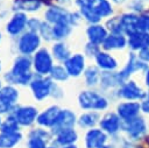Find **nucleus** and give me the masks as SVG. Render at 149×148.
<instances>
[{"instance_id":"4c0bfd02","label":"nucleus","mask_w":149,"mask_h":148,"mask_svg":"<svg viewBox=\"0 0 149 148\" xmlns=\"http://www.w3.org/2000/svg\"><path fill=\"white\" fill-rule=\"evenodd\" d=\"M112 143L115 146V148H134L136 145L134 141L129 140L127 136L120 135V134L112 138Z\"/></svg>"},{"instance_id":"6ab92c4d","label":"nucleus","mask_w":149,"mask_h":148,"mask_svg":"<svg viewBox=\"0 0 149 148\" xmlns=\"http://www.w3.org/2000/svg\"><path fill=\"white\" fill-rule=\"evenodd\" d=\"M28 17L27 14L23 12H16L14 13V15L12 16V19L8 21L7 26H6V30L9 35L12 36H16L19 35L28 24Z\"/></svg>"},{"instance_id":"393cba45","label":"nucleus","mask_w":149,"mask_h":148,"mask_svg":"<svg viewBox=\"0 0 149 148\" xmlns=\"http://www.w3.org/2000/svg\"><path fill=\"white\" fill-rule=\"evenodd\" d=\"M100 113L95 111H87L81 113L77 119V126L83 129H91L93 127H98L100 121Z\"/></svg>"},{"instance_id":"f8f14e48","label":"nucleus","mask_w":149,"mask_h":148,"mask_svg":"<svg viewBox=\"0 0 149 148\" xmlns=\"http://www.w3.org/2000/svg\"><path fill=\"white\" fill-rule=\"evenodd\" d=\"M52 79L50 77H37L34 78L30 82V89L33 92V96L36 100L41 101L43 99H45L47 97H49L51 94V89H52Z\"/></svg>"},{"instance_id":"4d7b16f0","label":"nucleus","mask_w":149,"mask_h":148,"mask_svg":"<svg viewBox=\"0 0 149 148\" xmlns=\"http://www.w3.org/2000/svg\"><path fill=\"white\" fill-rule=\"evenodd\" d=\"M2 121H3V120L1 119V115H0V128H1V125H2Z\"/></svg>"},{"instance_id":"39448f33","label":"nucleus","mask_w":149,"mask_h":148,"mask_svg":"<svg viewBox=\"0 0 149 148\" xmlns=\"http://www.w3.org/2000/svg\"><path fill=\"white\" fill-rule=\"evenodd\" d=\"M122 133L125 136H127L135 143L141 142L143 138L149 133V126L146 118L141 114L135 119L125 121L122 124Z\"/></svg>"},{"instance_id":"5fc2aeb1","label":"nucleus","mask_w":149,"mask_h":148,"mask_svg":"<svg viewBox=\"0 0 149 148\" xmlns=\"http://www.w3.org/2000/svg\"><path fill=\"white\" fill-rule=\"evenodd\" d=\"M61 148H78V146L76 143V145H70V146H65V147H61Z\"/></svg>"},{"instance_id":"473e14b6","label":"nucleus","mask_w":149,"mask_h":148,"mask_svg":"<svg viewBox=\"0 0 149 148\" xmlns=\"http://www.w3.org/2000/svg\"><path fill=\"white\" fill-rule=\"evenodd\" d=\"M128 8L136 14H149V0H130Z\"/></svg>"},{"instance_id":"3c124183","label":"nucleus","mask_w":149,"mask_h":148,"mask_svg":"<svg viewBox=\"0 0 149 148\" xmlns=\"http://www.w3.org/2000/svg\"><path fill=\"white\" fill-rule=\"evenodd\" d=\"M111 1L114 2V3H116V5H122V3L127 2V0H111Z\"/></svg>"},{"instance_id":"dca6fc26","label":"nucleus","mask_w":149,"mask_h":148,"mask_svg":"<svg viewBox=\"0 0 149 148\" xmlns=\"http://www.w3.org/2000/svg\"><path fill=\"white\" fill-rule=\"evenodd\" d=\"M64 66L69 73L70 77L77 78L81 75H84V71L86 70V59H85V55L83 54H73L71 55L65 62H64Z\"/></svg>"},{"instance_id":"603ef678","label":"nucleus","mask_w":149,"mask_h":148,"mask_svg":"<svg viewBox=\"0 0 149 148\" xmlns=\"http://www.w3.org/2000/svg\"><path fill=\"white\" fill-rule=\"evenodd\" d=\"M134 148H148V147H147L146 145H143L142 142H137V143L135 145V147H134Z\"/></svg>"},{"instance_id":"a878e982","label":"nucleus","mask_w":149,"mask_h":148,"mask_svg":"<svg viewBox=\"0 0 149 148\" xmlns=\"http://www.w3.org/2000/svg\"><path fill=\"white\" fill-rule=\"evenodd\" d=\"M137 17H139V14L130 12V10L120 15L121 26L123 29V34L126 36L137 31Z\"/></svg>"},{"instance_id":"2eb2a0df","label":"nucleus","mask_w":149,"mask_h":148,"mask_svg":"<svg viewBox=\"0 0 149 148\" xmlns=\"http://www.w3.org/2000/svg\"><path fill=\"white\" fill-rule=\"evenodd\" d=\"M115 112L118 113V115L123 122L135 119L136 117L142 114L140 101H127V100L119 103L116 105Z\"/></svg>"},{"instance_id":"de8ad7c7","label":"nucleus","mask_w":149,"mask_h":148,"mask_svg":"<svg viewBox=\"0 0 149 148\" xmlns=\"http://www.w3.org/2000/svg\"><path fill=\"white\" fill-rule=\"evenodd\" d=\"M143 83H144V86L149 90V68L143 72Z\"/></svg>"},{"instance_id":"58836bf2","label":"nucleus","mask_w":149,"mask_h":148,"mask_svg":"<svg viewBox=\"0 0 149 148\" xmlns=\"http://www.w3.org/2000/svg\"><path fill=\"white\" fill-rule=\"evenodd\" d=\"M137 31L149 34V14H139L137 17Z\"/></svg>"},{"instance_id":"bf43d9fd","label":"nucleus","mask_w":149,"mask_h":148,"mask_svg":"<svg viewBox=\"0 0 149 148\" xmlns=\"http://www.w3.org/2000/svg\"><path fill=\"white\" fill-rule=\"evenodd\" d=\"M0 71H1V61H0Z\"/></svg>"},{"instance_id":"1a4fd4ad","label":"nucleus","mask_w":149,"mask_h":148,"mask_svg":"<svg viewBox=\"0 0 149 148\" xmlns=\"http://www.w3.org/2000/svg\"><path fill=\"white\" fill-rule=\"evenodd\" d=\"M33 68L38 76H47L50 73L51 69L54 68V62H52V55L49 52L48 49L42 48L34 54Z\"/></svg>"},{"instance_id":"5701e85b","label":"nucleus","mask_w":149,"mask_h":148,"mask_svg":"<svg viewBox=\"0 0 149 148\" xmlns=\"http://www.w3.org/2000/svg\"><path fill=\"white\" fill-rule=\"evenodd\" d=\"M102 50L105 51H113V50H123L127 48V36L126 35H118V34H108L104 43L101 44Z\"/></svg>"},{"instance_id":"4be33fe9","label":"nucleus","mask_w":149,"mask_h":148,"mask_svg":"<svg viewBox=\"0 0 149 148\" xmlns=\"http://www.w3.org/2000/svg\"><path fill=\"white\" fill-rule=\"evenodd\" d=\"M146 47H149V34L135 31L127 36V48L132 52H139Z\"/></svg>"},{"instance_id":"6e6d98bb","label":"nucleus","mask_w":149,"mask_h":148,"mask_svg":"<svg viewBox=\"0 0 149 148\" xmlns=\"http://www.w3.org/2000/svg\"><path fill=\"white\" fill-rule=\"evenodd\" d=\"M47 148H59V147H57V146H55V145H52V143H50Z\"/></svg>"},{"instance_id":"e433bc0d","label":"nucleus","mask_w":149,"mask_h":148,"mask_svg":"<svg viewBox=\"0 0 149 148\" xmlns=\"http://www.w3.org/2000/svg\"><path fill=\"white\" fill-rule=\"evenodd\" d=\"M51 142L47 139L36 136V135H28L27 140V148H47Z\"/></svg>"},{"instance_id":"f03ea898","label":"nucleus","mask_w":149,"mask_h":148,"mask_svg":"<svg viewBox=\"0 0 149 148\" xmlns=\"http://www.w3.org/2000/svg\"><path fill=\"white\" fill-rule=\"evenodd\" d=\"M33 61L29 56L21 55L15 58L13 68L5 75V80L9 85H27L33 80Z\"/></svg>"},{"instance_id":"13d9d810","label":"nucleus","mask_w":149,"mask_h":148,"mask_svg":"<svg viewBox=\"0 0 149 148\" xmlns=\"http://www.w3.org/2000/svg\"><path fill=\"white\" fill-rule=\"evenodd\" d=\"M1 89H2V85H1V80H0V91H1Z\"/></svg>"},{"instance_id":"aec40b11","label":"nucleus","mask_w":149,"mask_h":148,"mask_svg":"<svg viewBox=\"0 0 149 148\" xmlns=\"http://www.w3.org/2000/svg\"><path fill=\"white\" fill-rule=\"evenodd\" d=\"M108 34H109L108 30L101 23L88 24V27L86 28V36H87L88 42L98 44V45H101L104 43V41L108 36Z\"/></svg>"},{"instance_id":"37998d69","label":"nucleus","mask_w":149,"mask_h":148,"mask_svg":"<svg viewBox=\"0 0 149 148\" xmlns=\"http://www.w3.org/2000/svg\"><path fill=\"white\" fill-rule=\"evenodd\" d=\"M136 55H137V57L143 63H146V64L149 65V47H146V48L141 49L139 52H136Z\"/></svg>"},{"instance_id":"ea45409f","label":"nucleus","mask_w":149,"mask_h":148,"mask_svg":"<svg viewBox=\"0 0 149 148\" xmlns=\"http://www.w3.org/2000/svg\"><path fill=\"white\" fill-rule=\"evenodd\" d=\"M40 36H42L44 40L47 41H51L54 40V35H52V26L50 23H48L47 21L45 22H42V26L40 28V31H38Z\"/></svg>"},{"instance_id":"c9c22d12","label":"nucleus","mask_w":149,"mask_h":148,"mask_svg":"<svg viewBox=\"0 0 149 148\" xmlns=\"http://www.w3.org/2000/svg\"><path fill=\"white\" fill-rule=\"evenodd\" d=\"M20 127L21 126L19 125V122L16 121V119L12 114H8V117L2 121L0 132H5V133H8V132H17V131H20Z\"/></svg>"},{"instance_id":"f3484780","label":"nucleus","mask_w":149,"mask_h":148,"mask_svg":"<svg viewBox=\"0 0 149 148\" xmlns=\"http://www.w3.org/2000/svg\"><path fill=\"white\" fill-rule=\"evenodd\" d=\"M61 111H62V108H59V106H57V105L49 106L43 112L38 113V117L36 119V122L41 127L51 129V127L55 125V122H56V120H57Z\"/></svg>"},{"instance_id":"f704fd0d","label":"nucleus","mask_w":149,"mask_h":148,"mask_svg":"<svg viewBox=\"0 0 149 148\" xmlns=\"http://www.w3.org/2000/svg\"><path fill=\"white\" fill-rule=\"evenodd\" d=\"M49 76L55 82H65L70 77L64 65H54Z\"/></svg>"},{"instance_id":"2f4dec72","label":"nucleus","mask_w":149,"mask_h":148,"mask_svg":"<svg viewBox=\"0 0 149 148\" xmlns=\"http://www.w3.org/2000/svg\"><path fill=\"white\" fill-rule=\"evenodd\" d=\"M106 29L108 30L109 34H118V35H125L123 29L121 26V20L120 16H111L107 19L105 23Z\"/></svg>"},{"instance_id":"ddd939ff","label":"nucleus","mask_w":149,"mask_h":148,"mask_svg":"<svg viewBox=\"0 0 149 148\" xmlns=\"http://www.w3.org/2000/svg\"><path fill=\"white\" fill-rule=\"evenodd\" d=\"M77 119H78V117L76 115V113L73 111L68 110V108L62 110L57 120H56V122H55V125L50 129L52 136L55 134H57L58 132H61V131L69 129V128H74L77 126Z\"/></svg>"},{"instance_id":"c756f323","label":"nucleus","mask_w":149,"mask_h":148,"mask_svg":"<svg viewBox=\"0 0 149 148\" xmlns=\"http://www.w3.org/2000/svg\"><path fill=\"white\" fill-rule=\"evenodd\" d=\"M19 99V91L13 86V85H6L2 86L0 91V100L3 103L10 105V106H16V101Z\"/></svg>"},{"instance_id":"9b49d317","label":"nucleus","mask_w":149,"mask_h":148,"mask_svg":"<svg viewBox=\"0 0 149 148\" xmlns=\"http://www.w3.org/2000/svg\"><path fill=\"white\" fill-rule=\"evenodd\" d=\"M9 114H12L16 119V121L19 122L21 127L31 126L38 117V112L36 107L29 106V105L28 106H15V108Z\"/></svg>"},{"instance_id":"412c9836","label":"nucleus","mask_w":149,"mask_h":148,"mask_svg":"<svg viewBox=\"0 0 149 148\" xmlns=\"http://www.w3.org/2000/svg\"><path fill=\"white\" fill-rule=\"evenodd\" d=\"M95 65L101 70V71H116L119 66V62L116 58L111 55V52L100 50L99 54L94 57Z\"/></svg>"},{"instance_id":"49530a36","label":"nucleus","mask_w":149,"mask_h":148,"mask_svg":"<svg viewBox=\"0 0 149 148\" xmlns=\"http://www.w3.org/2000/svg\"><path fill=\"white\" fill-rule=\"evenodd\" d=\"M14 108H15V106H10V105L3 103L2 100H0V115L1 114H5V113H8L9 114Z\"/></svg>"},{"instance_id":"4468645a","label":"nucleus","mask_w":149,"mask_h":148,"mask_svg":"<svg viewBox=\"0 0 149 148\" xmlns=\"http://www.w3.org/2000/svg\"><path fill=\"white\" fill-rule=\"evenodd\" d=\"M108 139L109 136L100 127H93L85 132L84 147L85 148H99L108 143Z\"/></svg>"},{"instance_id":"9d476101","label":"nucleus","mask_w":149,"mask_h":148,"mask_svg":"<svg viewBox=\"0 0 149 148\" xmlns=\"http://www.w3.org/2000/svg\"><path fill=\"white\" fill-rule=\"evenodd\" d=\"M41 44V37L38 33L27 31L22 34L17 42V48L21 55L29 56L31 54H35Z\"/></svg>"},{"instance_id":"09e8293b","label":"nucleus","mask_w":149,"mask_h":148,"mask_svg":"<svg viewBox=\"0 0 149 148\" xmlns=\"http://www.w3.org/2000/svg\"><path fill=\"white\" fill-rule=\"evenodd\" d=\"M141 142H142L143 145H146V146L149 148V133H148V134H147V135L143 138V140H142Z\"/></svg>"},{"instance_id":"423d86ee","label":"nucleus","mask_w":149,"mask_h":148,"mask_svg":"<svg viewBox=\"0 0 149 148\" xmlns=\"http://www.w3.org/2000/svg\"><path fill=\"white\" fill-rule=\"evenodd\" d=\"M113 93L118 99L127 101H141L147 96V91L133 79H129L120 85Z\"/></svg>"},{"instance_id":"7ed1b4c3","label":"nucleus","mask_w":149,"mask_h":148,"mask_svg":"<svg viewBox=\"0 0 149 148\" xmlns=\"http://www.w3.org/2000/svg\"><path fill=\"white\" fill-rule=\"evenodd\" d=\"M45 21L51 26L55 24H70L76 27L83 19L79 12H69L61 6H50L44 13Z\"/></svg>"},{"instance_id":"7c9ffc66","label":"nucleus","mask_w":149,"mask_h":148,"mask_svg":"<svg viewBox=\"0 0 149 148\" xmlns=\"http://www.w3.org/2000/svg\"><path fill=\"white\" fill-rule=\"evenodd\" d=\"M41 2L36 1V0H14V9L16 12H35L37 9H40L41 7Z\"/></svg>"},{"instance_id":"a19ab883","label":"nucleus","mask_w":149,"mask_h":148,"mask_svg":"<svg viewBox=\"0 0 149 148\" xmlns=\"http://www.w3.org/2000/svg\"><path fill=\"white\" fill-rule=\"evenodd\" d=\"M100 50H101V49H100V45L94 44V43H91V42H88V41H87V43H86V45H85V48H84L85 55L88 56V57H93V58L99 54Z\"/></svg>"},{"instance_id":"8fccbe9b","label":"nucleus","mask_w":149,"mask_h":148,"mask_svg":"<svg viewBox=\"0 0 149 148\" xmlns=\"http://www.w3.org/2000/svg\"><path fill=\"white\" fill-rule=\"evenodd\" d=\"M99 148H115V146H114L112 142H111V143L108 142V143H106V145H104V146H101V147H99Z\"/></svg>"},{"instance_id":"a18cd8bd","label":"nucleus","mask_w":149,"mask_h":148,"mask_svg":"<svg viewBox=\"0 0 149 148\" xmlns=\"http://www.w3.org/2000/svg\"><path fill=\"white\" fill-rule=\"evenodd\" d=\"M50 96H52L55 99H59V98H62V97L64 96V92H63V90H62L61 86H58L56 83H54V84H52V89H51V94H50Z\"/></svg>"},{"instance_id":"72a5a7b5","label":"nucleus","mask_w":149,"mask_h":148,"mask_svg":"<svg viewBox=\"0 0 149 148\" xmlns=\"http://www.w3.org/2000/svg\"><path fill=\"white\" fill-rule=\"evenodd\" d=\"M72 31V26L70 24H55L52 26V35L54 40L62 41L66 38Z\"/></svg>"},{"instance_id":"0eeeda50","label":"nucleus","mask_w":149,"mask_h":148,"mask_svg":"<svg viewBox=\"0 0 149 148\" xmlns=\"http://www.w3.org/2000/svg\"><path fill=\"white\" fill-rule=\"evenodd\" d=\"M149 68L148 64L143 63L136 55V52H132L129 51L128 54V58L126 64L118 71V77L121 82V85L123 83H126L127 80L130 79V77L135 73V72H144L147 69Z\"/></svg>"},{"instance_id":"79ce46f5","label":"nucleus","mask_w":149,"mask_h":148,"mask_svg":"<svg viewBox=\"0 0 149 148\" xmlns=\"http://www.w3.org/2000/svg\"><path fill=\"white\" fill-rule=\"evenodd\" d=\"M41 26H42V22H41L38 19H29V20H28V24H27V27H28L29 31L38 33Z\"/></svg>"},{"instance_id":"c03bdc74","label":"nucleus","mask_w":149,"mask_h":148,"mask_svg":"<svg viewBox=\"0 0 149 148\" xmlns=\"http://www.w3.org/2000/svg\"><path fill=\"white\" fill-rule=\"evenodd\" d=\"M140 105H141V112H142V114L149 115V90L147 91L146 98L140 101Z\"/></svg>"},{"instance_id":"bb28decb","label":"nucleus","mask_w":149,"mask_h":148,"mask_svg":"<svg viewBox=\"0 0 149 148\" xmlns=\"http://www.w3.org/2000/svg\"><path fill=\"white\" fill-rule=\"evenodd\" d=\"M22 140V133L17 132H0V148H14Z\"/></svg>"},{"instance_id":"f257e3e1","label":"nucleus","mask_w":149,"mask_h":148,"mask_svg":"<svg viewBox=\"0 0 149 148\" xmlns=\"http://www.w3.org/2000/svg\"><path fill=\"white\" fill-rule=\"evenodd\" d=\"M78 12L90 24L100 23L102 19L113 16L114 9L111 0H76Z\"/></svg>"},{"instance_id":"864d4df0","label":"nucleus","mask_w":149,"mask_h":148,"mask_svg":"<svg viewBox=\"0 0 149 148\" xmlns=\"http://www.w3.org/2000/svg\"><path fill=\"white\" fill-rule=\"evenodd\" d=\"M36 1H40L41 3H45V5H50L52 0H36Z\"/></svg>"},{"instance_id":"052dcab7","label":"nucleus","mask_w":149,"mask_h":148,"mask_svg":"<svg viewBox=\"0 0 149 148\" xmlns=\"http://www.w3.org/2000/svg\"><path fill=\"white\" fill-rule=\"evenodd\" d=\"M0 41H1V33H0Z\"/></svg>"},{"instance_id":"b1692460","label":"nucleus","mask_w":149,"mask_h":148,"mask_svg":"<svg viewBox=\"0 0 149 148\" xmlns=\"http://www.w3.org/2000/svg\"><path fill=\"white\" fill-rule=\"evenodd\" d=\"M121 85L118 77V71H101L99 86L104 91H115Z\"/></svg>"},{"instance_id":"a211bd4d","label":"nucleus","mask_w":149,"mask_h":148,"mask_svg":"<svg viewBox=\"0 0 149 148\" xmlns=\"http://www.w3.org/2000/svg\"><path fill=\"white\" fill-rule=\"evenodd\" d=\"M78 139H79V135L76 128H69V129H64L55 134L51 143L61 148V147H65L70 145H76Z\"/></svg>"},{"instance_id":"6e6552de","label":"nucleus","mask_w":149,"mask_h":148,"mask_svg":"<svg viewBox=\"0 0 149 148\" xmlns=\"http://www.w3.org/2000/svg\"><path fill=\"white\" fill-rule=\"evenodd\" d=\"M122 124L123 121L116 112H107L101 115L98 127H100L109 138H114L122 133Z\"/></svg>"},{"instance_id":"c85d7f7f","label":"nucleus","mask_w":149,"mask_h":148,"mask_svg":"<svg viewBox=\"0 0 149 148\" xmlns=\"http://www.w3.org/2000/svg\"><path fill=\"white\" fill-rule=\"evenodd\" d=\"M51 55L55 59H57L58 62H62L64 63L70 56H71V52H70V49L68 48V45L63 42V41H57L56 43H54L52 48H51Z\"/></svg>"},{"instance_id":"cd10ccee","label":"nucleus","mask_w":149,"mask_h":148,"mask_svg":"<svg viewBox=\"0 0 149 148\" xmlns=\"http://www.w3.org/2000/svg\"><path fill=\"white\" fill-rule=\"evenodd\" d=\"M100 76H101V70L97 65H90L86 68L84 71V79L85 84L88 87H95L100 83Z\"/></svg>"},{"instance_id":"20e7f679","label":"nucleus","mask_w":149,"mask_h":148,"mask_svg":"<svg viewBox=\"0 0 149 148\" xmlns=\"http://www.w3.org/2000/svg\"><path fill=\"white\" fill-rule=\"evenodd\" d=\"M78 105L84 111L101 112L107 110L109 100L106 96L93 90H84L78 94Z\"/></svg>"}]
</instances>
